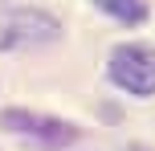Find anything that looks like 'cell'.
<instances>
[{"mask_svg":"<svg viewBox=\"0 0 155 151\" xmlns=\"http://www.w3.org/2000/svg\"><path fill=\"white\" fill-rule=\"evenodd\" d=\"M61 33V25L41 8H4L0 12V53L4 49H29L45 45Z\"/></svg>","mask_w":155,"mask_h":151,"instance_id":"6da1fadb","label":"cell"},{"mask_svg":"<svg viewBox=\"0 0 155 151\" xmlns=\"http://www.w3.org/2000/svg\"><path fill=\"white\" fill-rule=\"evenodd\" d=\"M110 78L131 94H155V53L147 45H118L110 53Z\"/></svg>","mask_w":155,"mask_h":151,"instance_id":"7a4b0ae2","label":"cell"},{"mask_svg":"<svg viewBox=\"0 0 155 151\" xmlns=\"http://www.w3.org/2000/svg\"><path fill=\"white\" fill-rule=\"evenodd\" d=\"M0 123H4L8 131H21V135H33V139H41V143H49V147L78 139V131L70 127V123L41 119V114H25V110H4V114H0Z\"/></svg>","mask_w":155,"mask_h":151,"instance_id":"3957f363","label":"cell"},{"mask_svg":"<svg viewBox=\"0 0 155 151\" xmlns=\"http://www.w3.org/2000/svg\"><path fill=\"white\" fill-rule=\"evenodd\" d=\"M98 8H106L110 16H118V21L127 25H139L143 16H147V8H143V0H94Z\"/></svg>","mask_w":155,"mask_h":151,"instance_id":"277c9868","label":"cell"},{"mask_svg":"<svg viewBox=\"0 0 155 151\" xmlns=\"http://www.w3.org/2000/svg\"><path fill=\"white\" fill-rule=\"evenodd\" d=\"M131 151H147V147H131Z\"/></svg>","mask_w":155,"mask_h":151,"instance_id":"5b68a950","label":"cell"}]
</instances>
